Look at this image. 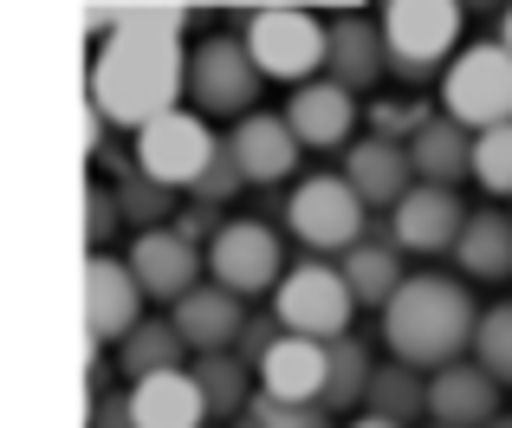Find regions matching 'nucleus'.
Wrapping results in <instances>:
<instances>
[{
  "label": "nucleus",
  "instance_id": "1",
  "mask_svg": "<svg viewBox=\"0 0 512 428\" xmlns=\"http://www.w3.org/2000/svg\"><path fill=\"white\" fill-rule=\"evenodd\" d=\"M91 26H104V46L91 59V111L124 130L169 117L188 91V7H91Z\"/></svg>",
  "mask_w": 512,
  "mask_h": 428
},
{
  "label": "nucleus",
  "instance_id": "2",
  "mask_svg": "<svg viewBox=\"0 0 512 428\" xmlns=\"http://www.w3.org/2000/svg\"><path fill=\"white\" fill-rule=\"evenodd\" d=\"M474 331H480V312L467 299V279H448V273H409L402 292L383 305V344L396 364H415V370H448L474 351Z\"/></svg>",
  "mask_w": 512,
  "mask_h": 428
},
{
  "label": "nucleus",
  "instance_id": "3",
  "mask_svg": "<svg viewBox=\"0 0 512 428\" xmlns=\"http://www.w3.org/2000/svg\"><path fill=\"white\" fill-rule=\"evenodd\" d=\"M240 39H247L253 65H260L266 78H279V85H292V91L325 78V65H331V26L312 20L305 7H260Z\"/></svg>",
  "mask_w": 512,
  "mask_h": 428
},
{
  "label": "nucleus",
  "instance_id": "4",
  "mask_svg": "<svg viewBox=\"0 0 512 428\" xmlns=\"http://www.w3.org/2000/svg\"><path fill=\"white\" fill-rule=\"evenodd\" d=\"M273 312L279 325L292 331V338H350V318H357V292H350L344 266L318 260V253H305L299 266H286V279H279L273 292Z\"/></svg>",
  "mask_w": 512,
  "mask_h": 428
},
{
  "label": "nucleus",
  "instance_id": "5",
  "mask_svg": "<svg viewBox=\"0 0 512 428\" xmlns=\"http://www.w3.org/2000/svg\"><path fill=\"white\" fill-rule=\"evenodd\" d=\"M461 0H389L383 7V39H389V72L396 78H428L448 72L461 52Z\"/></svg>",
  "mask_w": 512,
  "mask_h": 428
},
{
  "label": "nucleus",
  "instance_id": "6",
  "mask_svg": "<svg viewBox=\"0 0 512 428\" xmlns=\"http://www.w3.org/2000/svg\"><path fill=\"white\" fill-rule=\"evenodd\" d=\"M441 117L480 130L512 124V52L500 39H480V46H461L454 65L441 72Z\"/></svg>",
  "mask_w": 512,
  "mask_h": 428
},
{
  "label": "nucleus",
  "instance_id": "7",
  "mask_svg": "<svg viewBox=\"0 0 512 428\" xmlns=\"http://www.w3.org/2000/svg\"><path fill=\"white\" fill-rule=\"evenodd\" d=\"M286 227H292V240H299L305 253H344L363 240V195L350 189L344 176H305V182H292V195H286Z\"/></svg>",
  "mask_w": 512,
  "mask_h": 428
},
{
  "label": "nucleus",
  "instance_id": "8",
  "mask_svg": "<svg viewBox=\"0 0 512 428\" xmlns=\"http://www.w3.org/2000/svg\"><path fill=\"white\" fill-rule=\"evenodd\" d=\"M260 78L266 72L253 65L247 39H234V33H214L188 52V98H195L201 117H234L240 124L260 104Z\"/></svg>",
  "mask_w": 512,
  "mask_h": 428
},
{
  "label": "nucleus",
  "instance_id": "9",
  "mask_svg": "<svg viewBox=\"0 0 512 428\" xmlns=\"http://www.w3.org/2000/svg\"><path fill=\"white\" fill-rule=\"evenodd\" d=\"M214 150H221V137L201 124V111H169V117H156V124L137 130L130 163H137L143 176H156L163 189H195V182L208 176Z\"/></svg>",
  "mask_w": 512,
  "mask_h": 428
},
{
  "label": "nucleus",
  "instance_id": "10",
  "mask_svg": "<svg viewBox=\"0 0 512 428\" xmlns=\"http://www.w3.org/2000/svg\"><path fill=\"white\" fill-rule=\"evenodd\" d=\"M208 279L240 299H260V292H279L286 279V247L266 221H227L208 247Z\"/></svg>",
  "mask_w": 512,
  "mask_h": 428
},
{
  "label": "nucleus",
  "instance_id": "11",
  "mask_svg": "<svg viewBox=\"0 0 512 428\" xmlns=\"http://www.w3.org/2000/svg\"><path fill=\"white\" fill-rule=\"evenodd\" d=\"M143 299L150 292L130 273V260H111V253H91L85 260V331H91V344H124L143 325Z\"/></svg>",
  "mask_w": 512,
  "mask_h": 428
},
{
  "label": "nucleus",
  "instance_id": "12",
  "mask_svg": "<svg viewBox=\"0 0 512 428\" xmlns=\"http://www.w3.org/2000/svg\"><path fill=\"white\" fill-rule=\"evenodd\" d=\"M461 227H467V208H461V195L441 189V182H415V189L389 208V240H396L402 253H454Z\"/></svg>",
  "mask_w": 512,
  "mask_h": 428
},
{
  "label": "nucleus",
  "instance_id": "13",
  "mask_svg": "<svg viewBox=\"0 0 512 428\" xmlns=\"http://www.w3.org/2000/svg\"><path fill=\"white\" fill-rule=\"evenodd\" d=\"M124 260H130V273L143 279V292H150L156 305H182L188 292L201 286V247L182 240L175 227H143Z\"/></svg>",
  "mask_w": 512,
  "mask_h": 428
},
{
  "label": "nucleus",
  "instance_id": "14",
  "mask_svg": "<svg viewBox=\"0 0 512 428\" xmlns=\"http://www.w3.org/2000/svg\"><path fill=\"white\" fill-rule=\"evenodd\" d=\"M500 390L506 383L480 357H461L448 370H428V416L441 428H487L500 416Z\"/></svg>",
  "mask_w": 512,
  "mask_h": 428
},
{
  "label": "nucleus",
  "instance_id": "15",
  "mask_svg": "<svg viewBox=\"0 0 512 428\" xmlns=\"http://www.w3.org/2000/svg\"><path fill=\"white\" fill-rule=\"evenodd\" d=\"M286 124L305 150H350L357 130V91H344L338 78H312L286 98Z\"/></svg>",
  "mask_w": 512,
  "mask_h": 428
},
{
  "label": "nucleus",
  "instance_id": "16",
  "mask_svg": "<svg viewBox=\"0 0 512 428\" xmlns=\"http://www.w3.org/2000/svg\"><path fill=\"white\" fill-rule=\"evenodd\" d=\"M227 150H234V163L247 169V182H260V189H273V182H286L292 169H299L305 143L292 137L286 111H247L234 130H227Z\"/></svg>",
  "mask_w": 512,
  "mask_h": 428
},
{
  "label": "nucleus",
  "instance_id": "17",
  "mask_svg": "<svg viewBox=\"0 0 512 428\" xmlns=\"http://www.w3.org/2000/svg\"><path fill=\"white\" fill-rule=\"evenodd\" d=\"M338 176L363 195V208H396L402 195L415 189V163H409V143H389V137H357L344 150Z\"/></svg>",
  "mask_w": 512,
  "mask_h": 428
},
{
  "label": "nucleus",
  "instance_id": "18",
  "mask_svg": "<svg viewBox=\"0 0 512 428\" xmlns=\"http://www.w3.org/2000/svg\"><path fill=\"white\" fill-rule=\"evenodd\" d=\"M260 390L279 396V403H325V390H331V344L292 338L286 331V338L266 351V364H260Z\"/></svg>",
  "mask_w": 512,
  "mask_h": 428
},
{
  "label": "nucleus",
  "instance_id": "19",
  "mask_svg": "<svg viewBox=\"0 0 512 428\" xmlns=\"http://www.w3.org/2000/svg\"><path fill=\"white\" fill-rule=\"evenodd\" d=\"M169 318L182 325V338H188V351H195V357L234 351V344H240V325H247V299H240V292H227V286H214V279H201L182 305H169Z\"/></svg>",
  "mask_w": 512,
  "mask_h": 428
},
{
  "label": "nucleus",
  "instance_id": "20",
  "mask_svg": "<svg viewBox=\"0 0 512 428\" xmlns=\"http://www.w3.org/2000/svg\"><path fill=\"white\" fill-rule=\"evenodd\" d=\"M383 72H389L383 20H363V13L331 20V65H325V78H338L344 91H376V78H383Z\"/></svg>",
  "mask_w": 512,
  "mask_h": 428
},
{
  "label": "nucleus",
  "instance_id": "21",
  "mask_svg": "<svg viewBox=\"0 0 512 428\" xmlns=\"http://www.w3.org/2000/svg\"><path fill=\"white\" fill-rule=\"evenodd\" d=\"M130 416L137 428H201L208 396H201L195 370H156V377L130 383Z\"/></svg>",
  "mask_w": 512,
  "mask_h": 428
},
{
  "label": "nucleus",
  "instance_id": "22",
  "mask_svg": "<svg viewBox=\"0 0 512 428\" xmlns=\"http://www.w3.org/2000/svg\"><path fill=\"white\" fill-rule=\"evenodd\" d=\"M409 163H415V182L454 189V182L474 176V130L454 124V117H428V124L415 130V143H409Z\"/></svg>",
  "mask_w": 512,
  "mask_h": 428
},
{
  "label": "nucleus",
  "instance_id": "23",
  "mask_svg": "<svg viewBox=\"0 0 512 428\" xmlns=\"http://www.w3.org/2000/svg\"><path fill=\"white\" fill-rule=\"evenodd\" d=\"M454 266H461L467 279H487V286L512 279V214H500V208L467 214L461 240H454Z\"/></svg>",
  "mask_w": 512,
  "mask_h": 428
},
{
  "label": "nucleus",
  "instance_id": "24",
  "mask_svg": "<svg viewBox=\"0 0 512 428\" xmlns=\"http://www.w3.org/2000/svg\"><path fill=\"white\" fill-rule=\"evenodd\" d=\"M338 266H344L350 292H357V305H376V312H383V305L402 292V279H409L402 273V247L396 240H370V234H363Z\"/></svg>",
  "mask_w": 512,
  "mask_h": 428
},
{
  "label": "nucleus",
  "instance_id": "25",
  "mask_svg": "<svg viewBox=\"0 0 512 428\" xmlns=\"http://www.w3.org/2000/svg\"><path fill=\"white\" fill-rule=\"evenodd\" d=\"M188 357H195V351H188V338H182L175 318H143V325L117 344V370H124L130 383L156 377V370H182Z\"/></svg>",
  "mask_w": 512,
  "mask_h": 428
},
{
  "label": "nucleus",
  "instance_id": "26",
  "mask_svg": "<svg viewBox=\"0 0 512 428\" xmlns=\"http://www.w3.org/2000/svg\"><path fill=\"white\" fill-rule=\"evenodd\" d=\"M195 383H201V396H208V416L214 422H234V416H247V409H253V364L240 351L195 357Z\"/></svg>",
  "mask_w": 512,
  "mask_h": 428
},
{
  "label": "nucleus",
  "instance_id": "27",
  "mask_svg": "<svg viewBox=\"0 0 512 428\" xmlns=\"http://www.w3.org/2000/svg\"><path fill=\"white\" fill-rule=\"evenodd\" d=\"M363 409H370V416L402 422V428H409V422H422V416H428V377H422L415 364H396V357H389V364H376Z\"/></svg>",
  "mask_w": 512,
  "mask_h": 428
},
{
  "label": "nucleus",
  "instance_id": "28",
  "mask_svg": "<svg viewBox=\"0 0 512 428\" xmlns=\"http://www.w3.org/2000/svg\"><path fill=\"white\" fill-rule=\"evenodd\" d=\"M370 351H363V338L350 331V338H331V390H325V409L331 416H344V409H363V396H370Z\"/></svg>",
  "mask_w": 512,
  "mask_h": 428
},
{
  "label": "nucleus",
  "instance_id": "29",
  "mask_svg": "<svg viewBox=\"0 0 512 428\" xmlns=\"http://www.w3.org/2000/svg\"><path fill=\"white\" fill-rule=\"evenodd\" d=\"M117 202H124V221H143V227H163V221H175V214H169L175 189H163L156 176H143L137 163H130V169H117Z\"/></svg>",
  "mask_w": 512,
  "mask_h": 428
},
{
  "label": "nucleus",
  "instance_id": "30",
  "mask_svg": "<svg viewBox=\"0 0 512 428\" xmlns=\"http://www.w3.org/2000/svg\"><path fill=\"white\" fill-rule=\"evenodd\" d=\"M474 357L493 370V377L512 390V299H500V305H487L480 312V331H474Z\"/></svg>",
  "mask_w": 512,
  "mask_h": 428
},
{
  "label": "nucleus",
  "instance_id": "31",
  "mask_svg": "<svg viewBox=\"0 0 512 428\" xmlns=\"http://www.w3.org/2000/svg\"><path fill=\"white\" fill-rule=\"evenodd\" d=\"M474 182L487 195H512V124H493L474 137Z\"/></svg>",
  "mask_w": 512,
  "mask_h": 428
},
{
  "label": "nucleus",
  "instance_id": "32",
  "mask_svg": "<svg viewBox=\"0 0 512 428\" xmlns=\"http://www.w3.org/2000/svg\"><path fill=\"white\" fill-rule=\"evenodd\" d=\"M428 117H435V111H428L422 98H376L363 124H370V137H389V143H415V130H422Z\"/></svg>",
  "mask_w": 512,
  "mask_h": 428
},
{
  "label": "nucleus",
  "instance_id": "33",
  "mask_svg": "<svg viewBox=\"0 0 512 428\" xmlns=\"http://www.w3.org/2000/svg\"><path fill=\"white\" fill-rule=\"evenodd\" d=\"M240 189H247V169L234 163V150H227V137H221V150H214L208 176H201V182H195L188 195H195V208H227V202H234Z\"/></svg>",
  "mask_w": 512,
  "mask_h": 428
},
{
  "label": "nucleus",
  "instance_id": "34",
  "mask_svg": "<svg viewBox=\"0 0 512 428\" xmlns=\"http://www.w3.org/2000/svg\"><path fill=\"white\" fill-rule=\"evenodd\" d=\"M260 428H338L331 422V409L325 403H279V396H253V409H247Z\"/></svg>",
  "mask_w": 512,
  "mask_h": 428
},
{
  "label": "nucleus",
  "instance_id": "35",
  "mask_svg": "<svg viewBox=\"0 0 512 428\" xmlns=\"http://www.w3.org/2000/svg\"><path fill=\"white\" fill-rule=\"evenodd\" d=\"M117 227H124V202H117V189H104V182H85V247L104 253Z\"/></svg>",
  "mask_w": 512,
  "mask_h": 428
},
{
  "label": "nucleus",
  "instance_id": "36",
  "mask_svg": "<svg viewBox=\"0 0 512 428\" xmlns=\"http://www.w3.org/2000/svg\"><path fill=\"white\" fill-rule=\"evenodd\" d=\"M279 338H286V325H279V312H247V325H240V344H234V351L247 357L253 370H260V364H266V351H273Z\"/></svg>",
  "mask_w": 512,
  "mask_h": 428
},
{
  "label": "nucleus",
  "instance_id": "37",
  "mask_svg": "<svg viewBox=\"0 0 512 428\" xmlns=\"http://www.w3.org/2000/svg\"><path fill=\"white\" fill-rule=\"evenodd\" d=\"M221 214H214V208H188V214H175V234H182V240H195V247H214V234H221Z\"/></svg>",
  "mask_w": 512,
  "mask_h": 428
},
{
  "label": "nucleus",
  "instance_id": "38",
  "mask_svg": "<svg viewBox=\"0 0 512 428\" xmlns=\"http://www.w3.org/2000/svg\"><path fill=\"white\" fill-rule=\"evenodd\" d=\"M91 428H137V416H130V390L124 396L98 390V403H91Z\"/></svg>",
  "mask_w": 512,
  "mask_h": 428
},
{
  "label": "nucleus",
  "instance_id": "39",
  "mask_svg": "<svg viewBox=\"0 0 512 428\" xmlns=\"http://www.w3.org/2000/svg\"><path fill=\"white\" fill-rule=\"evenodd\" d=\"M461 7H467V13H506L512 0H461Z\"/></svg>",
  "mask_w": 512,
  "mask_h": 428
},
{
  "label": "nucleus",
  "instance_id": "40",
  "mask_svg": "<svg viewBox=\"0 0 512 428\" xmlns=\"http://www.w3.org/2000/svg\"><path fill=\"white\" fill-rule=\"evenodd\" d=\"M344 428H402V422H389V416H370V409H363L357 422H344Z\"/></svg>",
  "mask_w": 512,
  "mask_h": 428
},
{
  "label": "nucleus",
  "instance_id": "41",
  "mask_svg": "<svg viewBox=\"0 0 512 428\" xmlns=\"http://www.w3.org/2000/svg\"><path fill=\"white\" fill-rule=\"evenodd\" d=\"M500 46H506V52H512V7H506V13H500Z\"/></svg>",
  "mask_w": 512,
  "mask_h": 428
},
{
  "label": "nucleus",
  "instance_id": "42",
  "mask_svg": "<svg viewBox=\"0 0 512 428\" xmlns=\"http://www.w3.org/2000/svg\"><path fill=\"white\" fill-rule=\"evenodd\" d=\"M487 428H512V416H493V422H487Z\"/></svg>",
  "mask_w": 512,
  "mask_h": 428
},
{
  "label": "nucleus",
  "instance_id": "43",
  "mask_svg": "<svg viewBox=\"0 0 512 428\" xmlns=\"http://www.w3.org/2000/svg\"><path fill=\"white\" fill-rule=\"evenodd\" d=\"M234 428H260V422H253V416H240V422H234Z\"/></svg>",
  "mask_w": 512,
  "mask_h": 428
},
{
  "label": "nucleus",
  "instance_id": "44",
  "mask_svg": "<svg viewBox=\"0 0 512 428\" xmlns=\"http://www.w3.org/2000/svg\"><path fill=\"white\" fill-rule=\"evenodd\" d=\"M376 7H389V0H376Z\"/></svg>",
  "mask_w": 512,
  "mask_h": 428
},
{
  "label": "nucleus",
  "instance_id": "45",
  "mask_svg": "<svg viewBox=\"0 0 512 428\" xmlns=\"http://www.w3.org/2000/svg\"><path fill=\"white\" fill-rule=\"evenodd\" d=\"M435 428H441V422H435Z\"/></svg>",
  "mask_w": 512,
  "mask_h": 428
}]
</instances>
